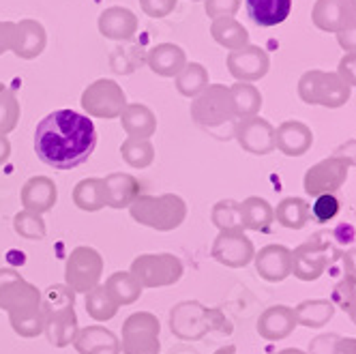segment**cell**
<instances>
[{
	"label": "cell",
	"mask_w": 356,
	"mask_h": 354,
	"mask_svg": "<svg viewBox=\"0 0 356 354\" xmlns=\"http://www.w3.org/2000/svg\"><path fill=\"white\" fill-rule=\"evenodd\" d=\"M97 131L88 116L73 110L47 114L35 131L37 157L54 170H73L90 159Z\"/></svg>",
	"instance_id": "6da1fadb"
},
{
	"label": "cell",
	"mask_w": 356,
	"mask_h": 354,
	"mask_svg": "<svg viewBox=\"0 0 356 354\" xmlns=\"http://www.w3.org/2000/svg\"><path fill=\"white\" fill-rule=\"evenodd\" d=\"M0 309L19 337L35 339L43 333L41 292L13 268H0Z\"/></svg>",
	"instance_id": "7a4b0ae2"
},
{
	"label": "cell",
	"mask_w": 356,
	"mask_h": 354,
	"mask_svg": "<svg viewBox=\"0 0 356 354\" xmlns=\"http://www.w3.org/2000/svg\"><path fill=\"white\" fill-rule=\"evenodd\" d=\"M43 312V335L54 348H67L73 344L80 331L78 314H75V294L65 284L49 286L41 294Z\"/></svg>",
	"instance_id": "3957f363"
},
{
	"label": "cell",
	"mask_w": 356,
	"mask_h": 354,
	"mask_svg": "<svg viewBox=\"0 0 356 354\" xmlns=\"http://www.w3.org/2000/svg\"><path fill=\"white\" fill-rule=\"evenodd\" d=\"M129 215L136 223L157 232H172L187 219V202L176 193L148 195L142 193L129 207Z\"/></svg>",
	"instance_id": "277c9868"
},
{
	"label": "cell",
	"mask_w": 356,
	"mask_h": 354,
	"mask_svg": "<svg viewBox=\"0 0 356 354\" xmlns=\"http://www.w3.org/2000/svg\"><path fill=\"white\" fill-rule=\"evenodd\" d=\"M223 322L217 309H209L200 300H183L170 309V331L183 341H197L211 331H221Z\"/></svg>",
	"instance_id": "5b68a950"
},
{
	"label": "cell",
	"mask_w": 356,
	"mask_h": 354,
	"mask_svg": "<svg viewBox=\"0 0 356 354\" xmlns=\"http://www.w3.org/2000/svg\"><path fill=\"white\" fill-rule=\"evenodd\" d=\"M352 88L339 78V73L330 71H307L298 80V97L307 106L341 108L350 101Z\"/></svg>",
	"instance_id": "8992f818"
},
{
	"label": "cell",
	"mask_w": 356,
	"mask_h": 354,
	"mask_svg": "<svg viewBox=\"0 0 356 354\" xmlns=\"http://www.w3.org/2000/svg\"><path fill=\"white\" fill-rule=\"evenodd\" d=\"M129 273L142 288H168L181 282L185 266L174 254H142L131 262Z\"/></svg>",
	"instance_id": "52a82bcc"
},
{
	"label": "cell",
	"mask_w": 356,
	"mask_h": 354,
	"mask_svg": "<svg viewBox=\"0 0 356 354\" xmlns=\"http://www.w3.org/2000/svg\"><path fill=\"white\" fill-rule=\"evenodd\" d=\"M104 258L95 247H75L65 264V286L71 288L73 294H86L99 286L101 277H104Z\"/></svg>",
	"instance_id": "ba28073f"
},
{
	"label": "cell",
	"mask_w": 356,
	"mask_h": 354,
	"mask_svg": "<svg viewBox=\"0 0 356 354\" xmlns=\"http://www.w3.org/2000/svg\"><path fill=\"white\" fill-rule=\"evenodd\" d=\"M161 324L150 312H136L122 322L120 352L122 354H159Z\"/></svg>",
	"instance_id": "9c48e42d"
},
{
	"label": "cell",
	"mask_w": 356,
	"mask_h": 354,
	"mask_svg": "<svg viewBox=\"0 0 356 354\" xmlns=\"http://www.w3.org/2000/svg\"><path fill=\"white\" fill-rule=\"evenodd\" d=\"M236 116L230 88L223 84H209L191 101V118L204 129H215Z\"/></svg>",
	"instance_id": "30bf717a"
},
{
	"label": "cell",
	"mask_w": 356,
	"mask_h": 354,
	"mask_svg": "<svg viewBox=\"0 0 356 354\" xmlns=\"http://www.w3.org/2000/svg\"><path fill=\"white\" fill-rule=\"evenodd\" d=\"M82 108L88 114V118H120L122 110L127 108V95L118 82L101 78L88 84L86 90L82 92Z\"/></svg>",
	"instance_id": "8fae6325"
},
{
	"label": "cell",
	"mask_w": 356,
	"mask_h": 354,
	"mask_svg": "<svg viewBox=\"0 0 356 354\" xmlns=\"http://www.w3.org/2000/svg\"><path fill=\"white\" fill-rule=\"evenodd\" d=\"M350 168L352 166L339 155H333V157H326V159L318 161L302 176L305 193L312 195V198H318V195L339 191L348 181Z\"/></svg>",
	"instance_id": "7c38bea8"
},
{
	"label": "cell",
	"mask_w": 356,
	"mask_h": 354,
	"mask_svg": "<svg viewBox=\"0 0 356 354\" xmlns=\"http://www.w3.org/2000/svg\"><path fill=\"white\" fill-rule=\"evenodd\" d=\"M328 266V245L322 234L290 251V275L300 282H318Z\"/></svg>",
	"instance_id": "4fadbf2b"
},
{
	"label": "cell",
	"mask_w": 356,
	"mask_h": 354,
	"mask_svg": "<svg viewBox=\"0 0 356 354\" xmlns=\"http://www.w3.org/2000/svg\"><path fill=\"white\" fill-rule=\"evenodd\" d=\"M211 256L225 268H243L253 262L256 247H253V241L245 234V230H223L213 243Z\"/></svg>",
	"instance_id": "5bb4252c"
},
{
	"label": "cell",
	"mask_w": 356,
	"mask_h": 354,
	"mask_svg": "<svg viewBox=\"0 0 356 354\" xmlns=\"http://www.w3.org/2000/svg\"><path fill=\"white\" fill-rule=\"evenodd\" d=\"M236 142L251 155H268L275 150V127L260 116L241 118L234 129Z\"/></svg>",
	"instance_id": "9a60e30c"
},
{
	"label": "cell",
	"mask_w": 356,
	"mask_h": 354,
	"mask_svg": "<svg viewBox=\"0 0 356 354\" xmlns=\"http://www.w3.org/2000/svg\"><path fill=\"white\" fill-rule=\"evenodd\" d=\"M270 61L268 54L260 45H245L241 49L227 56V71H230L238 82L251 84L256 80H262L268 73Z\"/></svg>",
	"instance_id": "2e32d148"
},
{
	"label": "cell",
	"mask_w": 356,
	"mask_h": 354,
	"mask_svg": "<svg viewBox=\"0 0 356 354\" xmlns=\"http://www.w3.org/2000/svg\"><path fill=\"white\" fill-rule=\"evenodd\" d=\"M356 17V0H318L312 19L320 31L341 33Z\"/></svg>",
	"instance_id": "e0dca14e"
},
{
	"label": "cell",
	"mask_w": 356,
	"mask_h": 354,
	"mask_svg": "<svg viewBox=\"0 0 356 354\" xmlns=\"http://www.w3.org/2000/svg\"><path fill=\"white\" fill-rule=\"evenodd\" d=\"M290 251L286 245L270 243L264 245L260 251L253 256V266L256 273L268 284H282L290 277Z\"/></svg>",
	"instance_id": "ac0fdd59"
},
{
	"label": "cell",
	"mask_w": 356,
	"mask_h": 354,
	"mask_svg": "<svg viewBox=\"0 0 356 354\" xmlns=\"http://www.w3.org/2000/svg\"><path fill=\"white\" fill-rule=\"evenodd\" d=\"M19 202L24 211H31L37 215H43L52 211L58 202V187L49 176H33L22 185Z\"/></svg>",
	"instance_id": "d6986e66"
},
{
	"label": "cell",
	"mask_w": 356,
	"mask_h": 354,
	"mask_svg": "<svg viewBox=\"0 0 356 354\" xmlns=\"http://www.w3.org/2000/svg\"><path fill=\"white\" fill-rule=\"evenodd\" d=\"M294 328H296V316L294 309L288 305L266 307L256 322L258 335L266 341H282L294 333Z\"/></svg>",
	"instance_id": "ffe728a7"
},
{
	"label": "cell",
	"mask_w": 356,
	"mask_h": 354,
	"mask_svg": "<svg viewBox=\"0 0 356 354\" xmlns=\"http://www.w3.org/2000/svg\"><path fill=\"white\" fill-rule=\"evenodd\" d=\"M314 144V134L300 120H286L275 129V148L286 157H302Z\"/></svg>",
	"instance_id": "44dd1931"
},
{
	"label": "cell",
	"mask_w": 356,
	"mask_h": 354,
	"mask_svg": "<svg viewBox=\"0 0 356 354\" xmlns=\"http://www.w3.org/2000/svg\"><path fill=\"white\" fill-rule=\"evenodd\" d=\"M45 43H47L45 29L37 19H22L19 24H15L11 52L17 58L33 61V58L41 56V52L45 49Z\"/></svg>",
	"instance_id": "7402d4cb"
},
{
	"label": "cell",
	"mask_w": 356,
	"mask_h": 354,
	"mask_svg": "<svg viewBox=\"0 0 356 354\" xmlns=\"http://www.w3.org/2000/svg\"><path fill=\"white\" fill-rule=\"evenodd\" d=\"M104 193H106V207L122 211L129 209L136 202V198L142 195V185L131 174L114 172L104 179Z\"/></svg>",
	"instance_id": "603a6c76"
},
{
	"label": "cell",
	"mask_w": 356,
	"mask_h": 354,
	"mask_svg": "<svg viewBox=\"0 0 356 354\" xmlns=\"http://www.w3.org/2000/svg\"><path fill=\"white\" fill-rule=\"evenodd\" d=\"M78 354H120V339L101 324H88L80 328L73 339Z\"/></svg>",
	"instance_id": "cb8c5ba5"
},
{
	"label": "cell",
	"mask_w": 356,
	"mask_h": 354,
	"mask_svg": "<svg viewBox=\"0 0 356 354\" xmlns=\"http://www.w3.org/2000/svg\"><path fill=\"white\" fill-rule=\"evenodd\" d=\"M138 31V17L124 7H110L99 15V33L106 39L129 41Z\"/></svg>",
	"instance_id": "d4e9b609"
},
{
	"label": "cell",
	"mask_w": 356,
	"mask_h": 354,
	"mask_svg": "<svg viewBox=\"0 0 356 354\" xmlns=\"http://www.w3.org/2000/svg\"><path fill=\"white\" fill-rule=\"evenodd\" d=\"M124 134L136 140H150L157 131V116L144 104H127L120 114Z\"/></svg>",
	"instance_id": "484cf974"
},
{
	"label": "cell",
	"mask_w": 356,
	"mask_h": 354,
	"mask_svg": "<svg viewBox=\"0 0 356 354\" xmlns=\"http://www.w3.org/2000/svg\"><path fill=\"white\" fill-rule=\"evenodd\" d=\"M148 67L155 71L161 78H176L187 65V56L183 52V47H178L174 43H161L155 45L146 56Z\"/></svg>",
	"instance_id": "4316f807"
},
{
	"label": "cell",
	"mask_w": 356,
	"mask_h": 354,
	"mask_svg": "<svg viewBox=\"0 0 356 354\" xmlns=\"http://www.w3.org/2000/svg\"><path fill=\"white\" fill-rule=\"evenodd\" d=\"M275 221V209L260 195H249L241 202V225L249 232H268Z\"/></svg>",
	"instance_id": "83f0119b"
},
{
	"label": "cell",
	"mask_w": 356,
	"mask_h": 354,
	"mask_svg": "<svg viewBox=\"0 0 356 354\" xmlns=\"http://www.w3.org/2000/svg\"><path fill=\"white\" fill-rule=\"evenodd\" d=\"M290 9L292 0H247L249 17L264 29L279 26L282 22H286Z\"/></svg>",
	"instance_id": "f1b7e54d"
},
{
	"label": "cell",
	"mask_w": 356,
	"mask_h": 354,
	"mask_svg": "<svg viewBox=\"0 0 356 354\" xmlns=\"http://www.w3.org/2000/svg\"><path fill=\"white\" fill-rule=\"evenodd\" d=\"M292 309L296 316V324L307 328H322L335 316V305L330 303V298H307Z\"/></svg>",
	"instance_id": "f546056e"
},
{
	"label": "cell",
	"mask_w": 356,
	"mask_h": 354,
	"mask_svg": "<svg viewBox=\"0 0 356 354\" xmlns=\"http://www.w3.org/2000/svg\"><path fill=\"white\" fill-rule=\"evenodd\" d=\"M73 204L84 213H97L101 209H106V193H104V179H82L71 191Z\"/></svg>",
	"instance_id": "4dcf8cb0"
},
{
	"label": "cell",
	"mask_w": 356,
	"mask_h": 354,
	"mask_svg": "<svg viewBox=\"0 0 356 354\" xmlns=\"http://www.w3.org/2000/svg\"><path fill=\"white\" fill-rule=\"evenodd\" d=\"M275 221L279 225L288 227V230H302V227L312 221L309 202H305L302 198H296V195L284 198L275 209Z\"/></svg>",
	"instance_id": "1f68e13d"
},
{
	"label": "cell",
	"mask_w": 356,
	"mask_h": 354,
	"mask_svg": "<svg viewBox=\"0 0 356 354\" xmlns=\"http://www.w3.org/2000/svg\"><path fill=\"white\" fill-rule=\"evenodd\" d=\"M106 290L108 294L112 296V300L116 303L118 307H124V305H134L136 300H140L142 296V286L136 282V277L129 273V271H118V273H112L108 280H106Z\"/></svg>",
	"instance_id": "d6a6232c"
},
{
	"label": "cell",
	"mask_w": 356,
	"mask_h": 354,
	"mask_svg": "<svg viewBox=\"0 0 356 354\" xmlns=\"http://www.w3.org/2000/svg\"><path fill=\"white\" fill-rule=\"evenodd\" d=\"M211 35L213 39L227 47V49H241L245 45H249V33L243 24H238L234 17H219L213 19V26H211Z\"/></svg>",
	"instance_id": "836d02e7"
},
{
	"label": "cell",
	"mask_w": 356,
	"mask_h": 354,
	"mask_svg": "<svg viewBox=\"0 0 356 354\" xmlns=\"http://www.w3.org/2000/svg\"><path fill=\"white\" fill-rule=\"evenodd\" d=\"M84 309L95 322H108L118 314V305L108 294L106 286H101V284L84 294Z\"/></svg>",
	"instance_id": "e575fe53"
},
{
	"label": "cell",
	"mask_w": 356,
	"mask_h": 354,
	"mask_svg": "<svg viewBox=\"0 0 356 354\" xmlns=\"http://www.w3.org/2000/svg\"><path fill=\"white\" fill-rule=\"evenodd\" d=\"M176 90L183 97L195 99L202 90L209 86V71L204 69V65L200 63H187L185 69L176 75Z\"/></svg>",
	"instance_id": "d590c367"
},
{
	"label": "cell",
	"mask_w": 356,
	"mask_h": 354,
	"mask_svg": "<svg viewBox=\"0 0 356 354\" xmlns=\"http://www.w3.org/2000/svg\"><path fill=\"white\" fill-rule=\"evenodd\" d=\"M232 95V104H234V112L241 118H251L258 116L260 108H262V95L253 84H245V82H236L230 88Z\"/></svg>",
	"instance_id": "8d00e7d4"
},
{
	"label": "cell",
	"mask_w": 356,
	"mask_h": 354,
	"mask_svg": "<svg viewBox=\"0 0 356 354\" xmlns=\"http://www.w3.org/2000/svg\"><path fill=\"white\" fill-rule=\"evenodd\" d=\"M120 157L127 166L144 170L152 161H155V146L150 144V140H136V138H127L120 144Z\"/></svg>",
	"instance_id": "74e56055"
},
{
	"label": "cell",
	"mask_w": 356,
	"mask_h": 354,
	"mask_svg": "<svg viewBox=\"0 0 356 354\" xmlns=\"http://www.w3.org/2000/svg\"><path fill=\"white\" fill-rule=\"evenodd\" d=\"M211 221L219 232L223 230H243L241 225V202L219 200L211 211Z\"/></svg>",
	"instance_id": "f35d334b"
},
{
	"label": "cell",
	"mask_w": 356,
	"mask_h": 354,
	"mask_svg": "<svg viewBox=\"0 0 356 354\" xmlns=\"http://www.w3.org/2000/svg\"><path fill=\"white\" fill-rule=\"evenodd\" d=\"M19 101L15 97V92L0 84V136H7L17 127L19 120Z\"/></svg>",
	"instance_id": "ab89813d"
},
{
	"label": "cell",
	"mask_w": 356,
	"mask_h": 354,
	"mask_svg": "<svg viewBox=\"0 0 356 354\" xmlns=\"http://www.w3.org/2000/svg\"><path fill=\"white\" fill-rule=\"evenodd\" d=\"M13 230L22 239H29V241H43L47 234L43 217L37 213H31V211H19L13 217Z\"/></svg>",
	"instance_id": "60d3db41"
},
{
	"label": "cell",
	"mask_w": 356,
	"mask_h": 354,
	"mask_svg": "<svg viewBox=\"0 0 356 354\" xmlns=\"http://www.w3.org/2000/svg\"><path fill=\"white\" fill-rule=\"evenodd\" d=\"M339 200L335 198V193H326V195H318L316 202L309 207L312 219L318 223H328L333 221L339 215Z\"/></svg>",
	"instance_id": "b9f144b4"
},
{
	"label": "cell",
	"mask_w": 356,
	"mask_h": 354,
	"mask_svg": "<svg viewBox=\"0 0 356 354\" xmlns=\"http://www.w3.org/2000/svg\"><path fill=\"white\" fill-rule=\"evenodd\" d=\"M241 9V0H207V13L213 19L232 17Z\"/></svg>",
	"instance_id": "7bdbcfd3"
},
{
	"label": "cell",
	"mask_w": 356,
	"mask_h": 354,
	"mask_svg": "<svg viewBox=\"0 0 356 354\" xmlns=\"http://www.w3.org/2000/svg\"><path fill=\"white\" fill-rule=\"evenodd\" d=\"M140 7L148 17H165L174 11L176 0H140Z\"/></svg>",
	"instance_id": "ee69618b"
},
{
	"label": "cell",
	"mask_w": 356,
	"mask_h": 354,
	"mask_svg": "<svg viewBox=\"0 0 356 354\" xmlns=\"http://www.w3.org/2000/svg\"><path fill=\"white\" fill-rule=\"evenodd\" d=\"M339 78L352 88V86H356V52H350V54H346L343 58H341V63H339Z\"/></svg>",
	"instance_id": "f6af8a7d"
},
{
	"label": "cell",
	"mask_w": 356,
	"mask_h": 354,
	"mask_svg": "<svg viewBox=\"0 0 356 354\" xmlns=\"http://www.w3.org/2000/svg\"><path fill=\"white\" fill-rule=\"evenodd\" d=\"M356 292V286L352 284V282H348V280H343L337 288H335V294H333V305H339L343 312H346V307H348V303H350V298H352V294Z\"/></svg>",
	"instance_id": "bcb514c9"
},
{
	"label": "cell",
	"mask_w": 356,
	"mask_h": 354,
	"mask_svg": "<svg viewBox=\"0 0 356 354\" xmlns=\"http://www.w3.org/2000/svg\"><path fill=\"white\" fill-rule=\"evenodd\" d=\"M337 41H339V45L346 49L348 54L350 52H356V17H354V22L350 24L348 29H343L341 33H337Z\"/></svg>",
	"instance_id": "7dc6e473"
},
{
	"label": "cell",
	"mask_w": 356,
	"mask_h": 354,
	"mask_svg": "<svg viewBox=\"0 0 356 354\" xmlns=\"http://www.w3.org/2000/svg\"><path fill=\"white\" fill-rule=\"evenodd\" d=\"M337 335H320L312 341L309 346V354H333V344H335Z\"/></svg>",
	"instance_id": "c3c4849f"
},
{
	"label": "cell",
	"mask_w": 356,
	"mask_h": 354,
	"mask_svg": "<svg viewBox=\"0 0 356 354\" xmlns=\"http://www.w3.org/2000/svg\"><path fill=\"white\" fill-rule=\"evenodd\" d=\"M13 31H15V22H0V54L11 49Z\"/></svg>",
	"instance_id": "681fc988"
},
{
	"label": "cell",
	"mask_w": 356,
	"mask_h": 354,
	"mask_svg": "<svg viewBox=\"0 0 356 354\" xmlns=\"http://www.w3.org/2000/svg\"><path fill=\"white\" fill-rule=\"evenodd\" d=\"M343 273H346V280L356 286V247L346 251V256H343Z\"/></svg>",
	"instance_id": "f907efd6"
},
{
	"label": "cell",
	"mask_w": 356,
	"mask_h": 354,
	"mask_svg": "<svg viewBox=\"0 0 356 354\" xmlns=\"http://www.w3.org/2000/svg\"><path fill=\"white\" fill-rule=\"evenodd\" d=\"M333 354H356V337H337L333 344Z\"/></svg>",
	"instance_id": "816d5d0a"
},
{
	"label": "cell",
	"mask_w": 356,
	"mask_h": 354,
	"mask_svg": "<svg viewBox=\"0 0 356 354\" xmlns=\"http://www.w3.org/2000/svg\"><path fill=\"white\" fill-rule=\"evenodd\" d=\"M335 155L343 157L350 166H356V142H348L346 146H341Z\"/></svg>",
	"instance_id": "f5cc1de1"
},
{
	"label": "cell",
	"mask_w": 356,
	"mask_h": 354,
	"mask_svg": "<svg viewBox=\"0 0 356 354\" xmlns=\"http://www.w3.org/2000/svg\"><path fill=\"white\" fill-rule=\"evenodd\" d=\"M11 157V142L7 136H0V166H5Z\"/></svg>",
	"instance_id": "db71d44e"
},
{
	"label": "cell",
	"mask_w": 356,
	"mask_h": 354,
	"mask_svg": "<svg viewBox=\"0 0 356 354\" xmlns=\"http://www.w3.org/2000/svg\"><path fill=\"white\" fill-rule=\"evenodd\" d=\"M346 312H348V316H350L352 324L356 326V292L352 294V298H350V303H348V307H346Z\"/></svg>",
	"instance_id": "11a10c76"
},
{
	"label": "cell",
	"mask_w": 356,
	"mask_h": 354,
	"mask_svg": "<svg viewBox=\"0 0 356 354\" xmlns=\"http://www.w3.org/2000/svg\"><path fill=\"white\" fill-rule=\"evenodd\" d=\"M215 354H236V346H232V344H227V346H223V348L215 350Z\"/></svg>",
	"instance_id": "9f6ffc18"
},
{
	"label": "cell",
	"mask_w": 356,
	"mask_h": 354,
	"mask_svg": "<svg viewBox=\"0 0 356 354\" xmlns=\"http://www.w3.org/2000/svg\"><path fill=\"white\" fill-rule=\"evenodd\" d=\"M275 354H307V352H302V350H298V348H284V350H279V352H275Z\"/></svg>",
	"instance_id": "6f0895ef"
}]
</instances>
